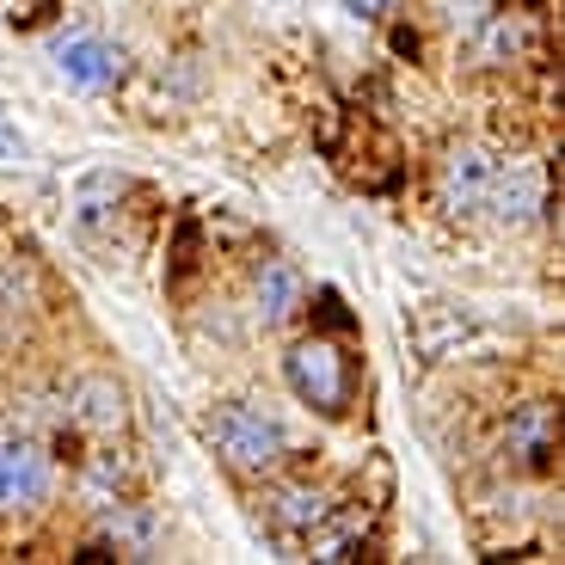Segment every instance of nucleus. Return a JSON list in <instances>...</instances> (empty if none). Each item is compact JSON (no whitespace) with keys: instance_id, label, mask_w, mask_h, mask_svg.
Instances as JSON below:
<instances>
[{"instance_id":"nucleus-11","label":"nucleus","mask_w":565,"mask_h":565,"mask_svg":"<svg viewBox=\"0 0 565 565\" xmlns=\"http://www.w3.org/2000/svg\"><path fill=\"white\" fill-rule=\"evenodd\" d=\"M81 480H86V492L99 498V510H105V504H124V498L141 492V467H136L129 449H99L93 461H86Z\"/></svg>"},{"instance_id":"nucleus-14","label":"nucleus","mask_w":565,"mask_h":565,"mask_svg":"<svg viewBox=\"0 0 565 565\" xmlns=\"http://www.w3.org/2000/svg\"><path fill=\"white\" fill-rule=\"evenodd\" d=\"M356 13H387V7H394V0H351Z\"/></svg>"},{"instance_id":"nucleus-12","label":"nucleus","mask_w":565,"mask_h":565,"mask_svg":"<svg viewBox=\"0 0 565 565\" xmlns=\"http://www.w3.org/2000/svg\"><path fill=\"white\" fill-rule=\"evenodd\" d=\"M529 43H535V25H529V13H492L480 31V56L486 62H523Z\"/></svg>"},{"instance_id":"nucleus-9","label":"nucleus","mask_w":565,"mask_h":565,"mask_svg":"<svg viewBox=\"0 0 565 565\" xmlns=\"http://www.w3.org/2000/svg\"><path fill=\"white\" fill-rule=\"evenodd\" d=\"M308 308V282L289 258H265L253 270V320L258 326H289L296 313Z\"/></svg>"},{"instance_id":"nucleus-13","label":"nucleus","mask_w":565,"mask_h":565,"mask_svg":"<svg viewBox=\"0 0 565 565\" xmlns=\"http://www.w3.org/2000/svg\"><path fill=\"white\" fill-rule=\"evenodd\" d=\"M13 160H25V136L0 117V167H13Z\"/></svg>"},{"instance_id":"nucleus-3","label":"nucleus","mask_w":565,"mask_h":565,"mask_svg":"<svg viewBox=\"0 0 565 565\" xmlns=\"http://www.w3.org/2000/svg\"><path fill=\"white\" fill-rule=\"evenodd\" d=\"M56 492V461L38 437L0 430V516H31Z\"/></svg>"},{"instance_id":"nucleus-10","label":"nucleus","mask_w":565,"mask_h":565,"mask_svg":"<svg viewBox=\"0 0 565 565\" xmlns=\"http://www.w3.org/2000/svg\"><path fill=\"white\" fill-rule=\"evenodd\" d=\"M68 424H81V430H93V437H117L129 424V399L124 387L111 382V375H81L68 394Z\"/></svg>"},{"instance_id":"nucleus-5","label":"nucleus","mask_w":565,"mask_h":565,"mask_svg":"<svg viewBox=\"0 0 565 565\" xmlns=\"http://www.w3.org/2000/svg\"><path fill=\"white\" fill-rule=\"evenodd\" d=\"M553 455H559V412H553L547 399L510 406V418H504V461L523 467V473H547Z\"/></svg>"},{"instance_id":"nucleus-1","label":"nucleus","mask_w":565,"mask_h":565,"mask_svg":"<svg viewBox=\"0 0 565 565\" xmlns=\"http://www.w3.org/2000/svg\"><path fill=\"white\" fill-rule=\"evenodd\" d=\"M203 430H210L222 467H227V473H241V480H265V473H277V467H282V455H289L282 424L270 418V412H258L253 399H222Z\"/></svg>"},{"instance_id":"nucleus-6","label":"nucleus","mask_w":565,"mask_h":565,"mask_svg":"<svg viewBox=\"0 0 565 565\" xmlns=\"http://www.w3.org/2000/svg\"><path fill=\"white\" fill-rule=\"evenodd\" d=\"M258 504H265V516L282 535H313L320 523H332V492L313 480H277V473H265Z\"/></svg>"},{"instance_id":"nucleus-2","label":"nucleus","mask_w":565,"mask_h":565,"mask_svg":"<svg viewBox=\"0 0 565 565\" xmlns=\"http://www.w3.org/2000/svg\"><path fill=\"white\" fill-rule=\"evenodd\" d=\"M282 382L320 418H344V406H351V356L339 351V339L313 332V339H296L282 351Z\"/></svg>"},{"instance_id":"nucleus-7","label":"nucleus","mask_w":565,"mask_h":565,"mask_svg":"<svg viewBox=\"0 0 565 565\" xmlns=\"http://www.w3.org/2000/svg\"><path fill=\"white\" fill-rule=\"evenodd\" d=\"M486 210L498 215L504 227H523L547 210V172L535 160H498L492 191H486Z\"/></svg>"},{"instance_id":"nucleus-8","label":"nucleus","mask_w":565,"mask_h":565,"mask_svg":"<svg viewBox=\"0 0 565 565\" xmlns=\"http://www.w3.org/2000/svg\"><path fill=\"white\" fill-rule=\"evenodd\" d=\"M56 74L74 86V93H105V86L124 74V56H117L105 38L68 31V38H56Z\"/></svg>"},{"instance_id":"nucleus-4","label":"nucleus","mask_w":565,"mask_h":565,"mask_svg":"<svg viewBox=\"0 0 565 565\" xmlns=\"http://www.w3.org/2000/svg\"><path fill=\"white\" fill-rule=\"evenodd\" d=\"M492 172H498V160L486 154L480 141H455L449 154H443V167H437V203H443V215H480L486 210V191H492Z\"/></svg>"}]
</instances>
